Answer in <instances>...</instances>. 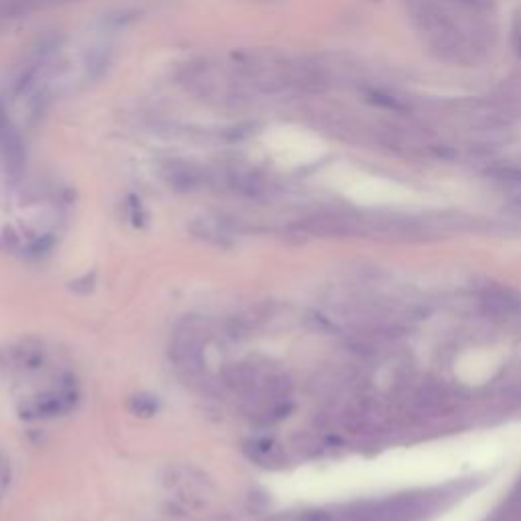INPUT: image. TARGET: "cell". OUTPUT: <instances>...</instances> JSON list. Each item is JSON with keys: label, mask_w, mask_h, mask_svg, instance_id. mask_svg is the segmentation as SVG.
Returning <instances> with one entry per match:
<instances>
[{"label": "cell", "mask_w": 521, "mask_h": 521, "mask_svg": "<svg viewBox=\"0 0 521 521\" xmlns=\"http://www.w3.org/2000/svg\"><path fill=\"white\" fill-rule=\"evenodd\" d=\"M180 84L185 86L187 92H192L200 100H206L220 106H237L240 102H247L251 94L240 84L237 73L232 71L230 63H218L212 59H194L182 66L177 73Z\"/></svg>", "instance_id": "obj_1"}, {"label": "cell", "mask_w": 521, "mask_h": 521, "mask_svg": "<svg viewBox=\"0 0 521 521\" xmlns=\"http://www.w3.org/2000/svg\"><path fill=\"white\" fill-rule=\"evenodd\" d=\"M159 173H161V180L175 192H196V190H202L214 183V171L206 170L194 161H185V159L163 161Z\"/></svg>", "instance_id": "obj_2"}, {"label": "cell", "mask_w": 521, "mask_h": 521, "mask_svg": "<svg viewBox=\"0 0 521 521\" xmlns=\"http://www.w3.org/2000/svg\"><path fill=\"white\" fill-rule=\"evenodd\" d=\"M0 161L11 173H19L25 165V145L21 128L0 104Z\"/></svg>", "instance_id": "obj_3"}, {"label": "cell", "mask_w": 521, "mask_h": 521, "mask_svg": "<svg viewBox=\"0 0 521 521\" xmlns=\"http://www.w3.org/2000/svg\"><path fill=\"white\" fill-rule=\"evenodd\" d=\"M70 0H0V21H11L25 14L49 9L56 4H63Z\"/></svg>", "instance_id": "obj_4"}]
</instances>
